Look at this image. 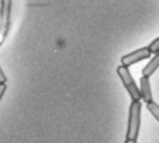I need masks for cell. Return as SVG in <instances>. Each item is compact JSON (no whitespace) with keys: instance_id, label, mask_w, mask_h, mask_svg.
Listing matches in <instances>:
<instances>
[{"instance_id":"12","label":"cell","mask_w":159,"mask_h":143,"mask_svg":"<svg viewBox=\"0 0 159 143\" xmlns=\"http://www.w3.org/2000/svg\"><path fill=\"white\" fill-rule=\"evenodd\" d=\"M0 44H1V42H0Z\"/></svg>"},{"instance_id":"4","label":"cell","mask_w":159,"mask_h":143,"mask_svg":"<svg viewBox=\"0 0 159 143\" xmlns=\"http://www.w3.org/2000/svg\"><path fill=\"white\" fill-rule=\"evenodd\" d=\"M11 4H12V0H0V31L2 32V37L6 36L9 30Z\"/></svg>"},{"instance_id":"11","label":"cell","mask_w":159,"mask_h":143,"mask_svg":"<svg viewBox=\"0 0 159 143\" xmlns=\"http://www.w3.org/2000/svg\"><path fill=\"white\" fill-rule=\"evenodd\" d=\"M124 143H137V141H130V139H125Z\"/></svg>"},{"instance_id":"6","label":"cell","mask_w":159,"mask_h":143,"mask_svg":"<svg viewBox=\"0 0 159 143\" xmlns=\"http://www.w3.org/2000/svg\"><path fill=\"white\" fill-rule=\"evenodd\" d=\"M158 67H159V52L155 53V55L150 58V61L143 67V70H142V76L150 77V76L158 70Z\"/></svg>"},{"instance_id":"3","label":"cell","mask_w":159,"mask_h":143,"mask_svg":"<svg viewBox=\"0 0 159 143\" xmlns=\"http://www.w3.org/2000/svg\"><path fill=\"white\" fill-rule=\"evenodd\" d=\"M150 56H152V52H150L149 47L147 46V47L138 48V50H135V51H132V52H129V53L122 56V57H120V63H122L123 66L128 67V66H132V65H134V63H137V62H139V61H142V60L149 58Z\"/></svg>"},{"instance_id":"8","label":"cell","mask_w":159,"mask_h":143,"mask_svg":"<svg viewBox=\"0 0 159 143\" xmlns=\"http://www.w3.org/2000/svg\"><path fill=\"white\" fill-rule=\"evenodd\" d=\"M149 50H150V52L152 53H158L159 52V37H157V39H154L150 44H149Z\"/></svg>"},{"instance_id":"1","label":"cell","mask_w":159,"mask_h":143,"mask_svg":"<svg viewBox=\"0 0 159 143\" xmlns=\"http://www.w3.org/2000/svg\"><path fill=\"white\" fill-rule=\"evenodd\" d=\"M140 112H142V103L140 101H132L129 106V116H128V128L125 139L137 141L139 127H140Z\"/></svg>"},{"instance_id":"9","label":"cell","mask_w":159,"mask_h":143,"mask_svg":"<svg viewBox=\"0 0 159 143\" xmlns=\"http://www.w3.org/2000/svg\"><path fill=\"white\" fill-rule=\"evenodd\" d=\"M5 91H6V85H5V83H0V101H1V98H2V96H4V93H5Z\"/></svg>"},{"instance_id":"2","label":"cell","mask_w":159,"mask_h":143,"mask_svg":"<svg viewBox=\"0 0 159 143\" xmlns=\"http://www.w3.org/2000/svg\"><path fill=\"white\" fill-rule=\"evenodd\" d=\"M117 73H118L120 81H122L124 88H125L127 92L129 93L132 101H140V99H142L140 90H139V87L137 86L134 78L132 77V75H130L128 67H125V66H123V65L118 66V67H117Z\"/></svg>"},{"instance_id":"7","label":"cell","mask_w":159,"mask_h":143,"mask_svg":"<svg viewBox=\"0 0 159 143\" xmlns=\"http://www.w3.org/2000/svg\"><path fill=\"white\" fill-rule=\"evenodd\" d=\"M147 108H148V111L152 113V116L159 122V104H158L155 101H152V102L147 103Z\"/></svg>"},{"instance_id":"10","label":"cell","mask_w":159,"mask_h":143,"mask_svg":"<svg viewBox=\"0 0 159 143\" xmlns=\"http://www.w3.org/2000/svg\"><path fill=\"white\" fill-rule=\"evenodd\" d=\"M5 82H6V76L2 71V68L0 67V83H5Z\"/></svg>"},{"instance_id":"5","label":"cell","mask_w":159,"mask_h":143,"mask_svg":"<svg viewBox=\"0 0 159 143\" xmlns=\"http://www.w3.org/2000/svg\"><path fill=\"white\" fill-rule=\"evenodd\" d=\"M140 95H142V99H144L145 103H149L153 101V95H152V88H150V82H149V77L142 76L140 77Z\"/></svg>"}]
</instances>
